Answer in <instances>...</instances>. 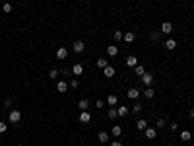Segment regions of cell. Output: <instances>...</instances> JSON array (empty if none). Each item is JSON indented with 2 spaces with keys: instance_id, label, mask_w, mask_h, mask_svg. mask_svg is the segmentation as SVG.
Wrapping results in <instances>:
<instances>
[{
  "instance_id": "1",
  "label": "cell",
  "mask_w": 194,
  "mask_h": 146,
  "mask_svg": "<svg viewBox=\"0 0 194 146\" xmlns=\"http://www.w3.org/2000/svg\"><path fill=\"white\" fill-rule=\"evenodd\" d=\"M8 121L12 125H18L19 121H22V111H19V109H12L10 115H8Z\"/></svg>"
},
{
  "instance_id": "2",
  "label": "cell",
  "mask_w": 194,
  "mask_h": 146,
  "mask_svg": "<svg viewBox=\"0 0 194 146\" xmlns=\"http://www.w3.org/2000/svg\"><path fill=\"white\" fill-rule=\"evenodd\" d=\"M140 78H142V82H144L146 88H151V84H153V74H150V72H144Z\"/></svg>"
},
{
  "instance_id": "3",
  "label": "cell",
  "mask_w": 194,
  "mask_h": 146,
  "mask_svg": "<svg viewBox=\"0 0 194 146\" xmlns=\"http://www.w3.org/2000/svg\"><path fill=\"white\" fill-rule=\"evenodd\" d=\"M72 49H74V53H83V49H86V43H83L82 39H78V41H74V45H72Z\"/></svg>"
},
{
  "instance_id": "4",
  "label": "cell",
  "mask_w": 194,
  "mask_h": 146,
  "mask_svg": "<svg viewBox=\"0 0 194 146\" xmlns=\"http://www.w3.org/2000/svg\"><path fill=\"white\" fill-rule=\"evenodd\" d=\"M56 59H58V60H66V59H68V51H66V47H60V49L56 51Z\"/></svg>"
},
{
  "instance_id": "5",
  "label": "cell",
  "mask_w": 194,
  "mask_h": 146,
  "mask_svg": "<svg viewBox=\"0 0 194 146\" xmlns=\"http://www.w3.org/2000/svg\"><path fill=\"white\" fill-rule=\"evenodd\" d=\"M82 125H86V123H90L91 121V113H87V111H82L80 113V119H78Z\"/></svg>"
},
{
  "instance_id": "6",
  "label": "cell",
  "mask_w": 194,
  "mask_h": 146,
  "mask_svg": "<svg viewBox=\"0 0 194 146\" xmlns=\"http://www.w3.org/2000/svg\"><path fill=\"white\" fill-rule=\"evenodd\" d=\"M72 74H74L76 78H78V76H82V74H83V66L80 64V62H76V64H74V66H72Z\"/></svg>"
},
{
  "instance_id": "7",
  "label": "cell",
  "mask_w": 194,
  "mask_h": 146,
  "mask_svg": "<svg viewBox=\"0 0 194 146\" xmlns=\"http://www.w3.org/2000/svg\"><path fill=\"white\" fill-rule=\"evenodd\" d=\"M68 86H70V84H66V80H60L58 84H56V92L66 93V92H68Z\"/></svg>"
},
{
  "instance_id": "8",
  "label": "cell",
  "mask_w": 194,
  "mask_h": 146,
  "mask_svg": "<svg viewBox=\"0 0 194 146\" xmlns=\"http://www.w3.org/2000/svg\"><path fill=\"white\" fill-rule=\"evenodd\" d=\"M126 96L130 97V100H138V97H140V90H138V88H130V90L126 92Z\"/></svg>"
},
{
  "instance_id": "9",
  "label": "cell",
  "mask_w": 194,
  "mask_h": 146,
  "mask_svg": "<svg viewBox=\"0 0 194 146\" xmlns=\"http://www.w3.org/2000/svg\"><path fill=\"white\" fill-rule=\"evenodd\" d=\"M107 55L111 57V59H115V57L118 55V47H117V45H109V47H107Z\"/></svg>"
},
{
  "instance_id": "10",
  "label": "cell",
  "mask_w": 194,
  "mask_h": 146,
  "mask_svg": "<svg viewBox=\"0 0 194 146\" xmlns=\"http://www.w3.org/2000/svg\"><path fill=\"white\" fill-rule=\"evenodd\" d=\"M144 134H146V138H150V140H153L155 137H157V129H146V131H144Z\"/></svg>"
},
{
  "instance_id": "11",
  "label": "cell",
  "mask_w": 194,
  "mask_h": 146,
  "mask_svg": "<svg viewBox=\"0 0 194 146\" xmlns=\"http://www.w3.org/2000/svg\"><path fill=\"white\" fill-rule=\"evenodd\" d=\"M136 129H138V131H146V129H148V121H146V119H138V121H136Z\"/></svg>"
},
{
  "instance_id": "12",
  "label": "cell",
  "mask_w": 194,
  "mask_h": 146,
  "mask_svg": "<svg viewBox=\"0 0 194 146\" xmlns=\"http://www.w3.org/2000/svg\"><path fill=\"white\" fill-rule=\"evenodd\" d=\"M173 31V24L171 22H163L161 24V33H171Z\"/></svg>"
},
{
  "instance_id": "13",
  "label": "cell",
  "mask_w": 194,
  "mask_h": 146,
  "mask_svg": "<svg viewBox=\"0 0 194 146\" xmlns=\"http://www.w3.org/2000/svg\"><path fill=\"white\" fill-rule=\"evenodd\" d=\"M103 74H105V78H113L117 72H115L113 66H105V68H103Z\"/></svg>"
},
{
  "instance_id": "14",
  "label": "cell",
  "mask_w": 194,
  "mask_h": 146,
  "mask_svg": "<svg viewBox=\"0 0 194 146\" xmlns=\"http://www.w3.org/2000/svg\"><path fill=\"white\" fill-rule=\"evenodd\" d=\"M97 138H99V142H109V138H111V134H109V133H105V131H101V133H99L97 134Z\"/></svg>"
},
{
  "instance_id": "15",
  "label": "cell",
  "mask_w": 194,
  "mask_h": 146,
  "mask_svg": "<svg viewBox=\"0 0 194 146\" xmlns=\"http://www.w3.org/2000/svg\"><path fill=\"white\" fill-rule=\"evenodd\" d=\"M118 103V97L115 96V93H111V96H107V105H111V107H115Z\"/></svg>"
},
{
  "instance_id": "16",
  "label": "cell",
  "mask_w": 194,
  "mask_h": 146,
  "mask_svg": "<svg viewBox=\"0 0 194 146\" xmlns=\"http://www.w3.org/2000/svg\"><path fill=\"white\" fill-rule=\"evenodd\" d=\"M78 107H80V111H87V107H90V100H80V103H78Z\"/></svg>"
},
{
  "instance_id": "17",
  "label": "cell",
  "mask_w": 194,
  "mask_h": 146,
  "mask_svg": "<svg viewBox=\"0 0 194 146\" xmlns=\"http://www.w3.org/2000/svg\"><path fill=\"white\" fill-rule=\"evenodd\" d=\"M134 39H136V35L132 33V31H128V33H124V35H122V41H126V43H132Z\"/></svg>"
},
{
  "instance_id": "18",
  "label": "cell",
  "mask_w": 194,
  "mask_h": 146,
  "mask_svg": "<svg viewBox=\"0 0 194 146\" xmlns=\"http://www.w3.org/2000/svg\"><path fill=\"white\" fill-rule=\"evenodd\" d=\"M136 64H138V59H136L134 55H130L128 59H126V66H130V68H132V66H136Z\"/></svg>"
},
{
  "instance_id": "19",
  "label": "cell",
  "mask_w": 194,
  "mask_h": 146,
  "mask_svg": "<svg viewBox=\"0 0 194 146\" xmlns=\"http://www.w3.org/2000/svg\"><path fill=\"white\" fill-rule=\"evenodd\" d=\"M190 138H192V133L190 131H182L181 133V140H182V142H188Z\"/></svg>"
},
{
  "instance_id": "20",
  "label": "cell",
  "mask_w": 194,
  "mask_h": 146,
  "mask_svg": "<svg viewBox=\"0 0 194 146\" xmlns=\"http://www.w3.org/2000/svg\"><path fill=\"white\" fill-rule=\"evenodd\" d=\"M153 96H155V92L151 90V88H144V97H146V100H151Z\"/></svg>"
},
{
  "instance_id": "21",
  "label": "cell",
  "mask_w": 194,
  "mask_h": 146,
  "mask_svg": "<svg viewBox=\"0 0 194 146\" xmlns=\"http://www.w3.org/2000/svg\"><path fill=\"white\" fill-rule=\"evenodd\" d=\"M117 111H118V117H126V115H128V107H126V105H120Z\"/></svg>"
},
{
  "instance_id": "22",
  "label": "cell",
  "mask_w": 194,
  "mask_h": 146,
  "mask_svg": "<svg viewBox=\"0 0 194 146\" xmlns=\"http://www.w3.org/2000/svg\"><path fill=\"white\" fill-rule=\"evenodd\" d=\"M163 127H167V119H163V117L157 119V121H155V129H163Z\"/></svg>"
},
{
  "instance_id": "23",
  "label": "cell",
  "mask_w": 194,
  "mask_h": 146,
  "mask_svg": "<svg viewBox=\"0 0 194 146\" xmlns=\"http://www.w3.org/2000/svg\"><path fill=\"white\" fill-rule=\"evenodd\" d=\"M120 134H122V129H120L118 125H115L113 131H111V137H120Z\"/></svg>"
},
{
  "instance_id": "24",
  "label": "cell",
  "mask_w": 194,
  "mask_h": 146,
  "mask_svg": "<svg viewBox=\"0 0 194 146\" xmlns=\"http://www.w3.org/2000/svg\"><path fill=\"white\" fill-rule=\"evenodd\" d=\"M165 47H167L169 51H173V49L177 47V41H175V39H167V41H165Z\"/></svg>"
},
{
  "instance_id": "25",
  "label": "cell",
  "mask_w": 194,
  "mask_h": 146,
  "mask_svg": "<svg viewBox=\"0 0 194 146\" xmlns=\"http://www.w3.org/2000/svg\"><path fill=\"white\" fill-rule=\"evenodd\" d=\"M107 115H109V119H117V117H118V111H117L115 107H111V109L107 111Z\"/></svg>"
},
{
  "instance_id": "26",
  "label": "cell",
  "mask_w": 194,
  "mask_h": 146,
  "mask_svg": "<svg viewBox=\"0 0 194 146\" xmlns=\"http://www.w3.org/2000/svg\"><path fill=\"white\" fill-rule=\"evenodd\" d=\"M58 74H60V72L56 70V68H51V72H49V78H51V80H56V78H58Z\"/></svg>"
},
{
  "instance_id": "27",
  "label": "cell",
  "mask_w": 194,
  "mask_h": 146,
  "mask_svg": "<svg viewBox=\"0 0 194 146\" xmlns=\"http://www.w3.org/2000/svg\"><path fill=\"white\" fill-rule=\"evenodd\" d=\"M97 66L99 68H105V66H109V60L107 59H97Z\"/></svg>"
},
{
  "instance_id": "28",
  "label": "cell",
  "mask_w": 194,
  "mask_h": 146,
  "mask_svg": "<svg viewBox=\"0 0 194 146\" xmlns=\"http://www.w3.org/2000/svg\"><path fill=\"white\" fill-rule=\"evenodd\" d=\"M134 72H136L138 76H142L146 70H144V66H142V64H136V66H134Z\"/></svg>"
},
{
  "instance_id": "29",
  "label": "cell",
  "mask_w": 194,
  "mask_h": 146,
  "mask_svg": "<svg viewBox=\"0 0 194 146\" xmlns=\"http://www.w3.org/2000/svg\"><path fill=\"white\" fill-rule=\"evenodd\" d=\"M122 35H124L122 31H118V29H117V31L113 33V37H115V41H122Z\"/></svg>"
},
{
  "instance_id": "30",
  "label": "cell",
  "mask_w": 194,
  "mask_h": 146,
  "mask_svg": "<svg viewBox=\"0 0 194 146\" xmlns=\"http://www.w3.org/2000/svg\"><path fill=\"white\" fill-rule=\"evenodd\" d=\"M167 127H169L171 131H179V123H177V121H173V123H167Z\"/></svg>"
},
{
  "instance_id": "31",
  "label": "cell",
  "mask_w": 194,
  "mask_h": 146,
  "mask_svg": "<svg viewBox=\"0 0 194 146\" xmlns=\"http://www.w3.org/2000/svg\"><path fill=\"white\" fill-rule=\"evenodd\" d=\"M8 131V123H4V121H0V134H4Z\"/></svg>"
},
{
  "instance_id": "32",
  "label": "cell",
  "mask_w": 194,
  "mask_h": 146,
  "mask_svg": "<svg viewBox=\"0 0 194 146\" xmlns=\"http://www.w3.org/2000/svg\"><path fill=\"white\" fill-rule=\"evenodd\" d=\"M2 12H4V14H10V12H12V4L4 2V8H2Z\"/></svg>"
},
{
  "instance_id": "33",
  "label": "cell",
  "mask_w": 194,
  "mask_h": 146,
  "mask_svg": "<svg viewBox=\"0 0 194 146\" xmlns=\"http://www.w3.org/2000/svg\"><path fill=\"white\" fill-rule=\"evenodd\" d=\"M150 39H151V41H157V39H159V31H151V33H150Z\"/></svg>"
},
{
  "instance_id": "34",
  "label": "cell",
  "mask_w": 194,
  "mask_h": 146,
  "mask_svg": "<svg viewBox=\"0 0 194 146\" xmlns=\"http://www.w3.org/2000/svg\"><path fill=\"white\" fill-rule=\"evenodd\" d=\"M132 111H134V113H140V111H142V103H134Z\"/></svg>"
},
{
  "instance_id": "35",
  "label": "cell",
  "mask_w": 194,
  "mask_h": 146,
  "mask_svg": "<svg viewBox=\"0 0 194 146\" xmlns=\"http://www.w3.org/2000/svg\"><path fill=\"white\" fill-rule=\"evenodd\" d=\"M80 86V82H78V78H72L70 80V88H78Z\"/></svg>"
},
{
  "instance_id": "36",
  "label": "cell",
  "mask_w": 194,
  "mask_h": 146,
  "mask_svg": "<svg viewBox=\"0 0 194 146\" xmlns=\"http://www.w3.org/2000/svg\"><path fill=\"white\" fill-rule=\"evenodd\" d=\"M12 105V100H10V97H6V100H4V107H10Z\"/></svg>"
},
{
  "instance_id": "37",
  "label": "cell",
  "mask_w": 194,
  "mask_h": 146,
  "mask_svg": "<svg viewBox=\"0 0 194 146\" xmlns=\"http://www.w3.org/2000/svg\"><path fill=\"white\" fill-rule=\"evenodd\" d=\"M95 105H97V109H101V107H105V101H101V100H99V101L95 103Z\"/></svg>"
},
{
  "instance_id": "38",
  "label": "cell",
  "mask_w": 194,
  "mask_h": 146,
  "mask_svg": "<svg viewBox=\"0 0 194 146\" xmlns=\"http://www.w3.org/2000/svg\"><path fill=\"white\" fill-rule=\"evenodd\" d=\"M111 146H122V144H120L118 140H111Z\"/></svg>"
},
{
  "instance_id": "39",
  "label": "cell",
  "mask_w": 194,
  "mask_h": 146,
  "mask_svg": "<svg viewBox=\"0 0 194 146\" xmlns=\"http://www.w3.org/2000/svg\"><path fill=\"white\" fill-rule=\"evenodd\" d=\"M188 115H190V119H194V107L190 109V111H188Z\"/></svg>"
},
{
  "instance_id": "40",
  "label": "cell",
  "mask_w": 194,
  "mask_h": 146,
  "mask_svg": "<svg viewBox=\"0 0 194 146\" xmlns=\"http://www.w3.org/2000/svg\"><path fill=\"white\" fill-rule=\"evenodd\" d=\"M4 2H6V0H4Z\"/></svg>"
}]
</instances>
